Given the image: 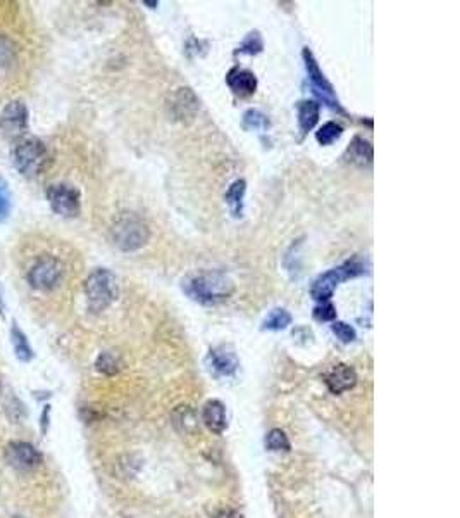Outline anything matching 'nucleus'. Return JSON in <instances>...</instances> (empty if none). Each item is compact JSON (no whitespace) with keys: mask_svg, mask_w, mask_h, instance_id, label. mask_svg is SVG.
<instances>
[{"mask_svg":"<svg viewBox=\"0 0 460 518\" xmlns=\"http://www.w3.org/2000/svg\"><path fill=\"white\" fill-rule=\"evenodd\" d=\"M183 290L200 305L216 306L235 294V282L223 271H204L183 282Z\"/></svg>","mask_w":460,"mask_h":518,"instance_id":"obj_1","label":"nucleus"},{"mask_svg":"<svg viewBox=\"0 0 460 518\" xmlns=\"http://www.w3.org/2000/svg\"><path fill=\"white\" fill-rule=\"evenodd\" d=\"M85 295L92 313H102L119 295V283L116 275L105 268H97L85 280Z\"/></svg>","mask_w":460,"mask_h":518,"instance_id":"obj_2","label":"nucleus"},{"mask_svg":"<svg viewBox=\"0 0 460 518\" xmlns=\"http://www.w3.org/2000/svg\"><path fill=\"white\" fill-rule=\"evenodd\" d=\"M365 273V264L357 258H352L345 263H341L340 266L331 268L326 273L319 275L317 278L312 282L310 287V295L319 302H329V299L333 298L334 290L340 286L341 282H346V280L357 278V276Z\"/></svg>","mask_w":460,"mask_h":518,"instance_id":"obj_3","label":"nucleus"},{"mask_svg":"<svg viewBox=\"0 0 460 518\" xmlns=\"http://www.w3.org/2000/svg\"><path fill=\"white\" fill-rule=\"evenodd\" d=\"M64 273L66 266L59 258L52 254H44L31 264L26 280H28L31 289L38 292H50L61 286Z\"/></svg>","mask_w":460,"mask_h":518,"instance_id":"obj_4","label":"nucleus"},{"mask_svg":"<svg viewBox=\"0 0 460 518\" xmlns=\"http://www.w3.org/2000/svg\"><path fill=\"white\" fill-rule=\"evenodd\" d=\"M112 240L121 251L135 252L149 244L150 228L136 216H123L112 227Z\"/></svg>","mask_w":460,"mask_h":518,"instance_id":"obj_5","label":"nucleus"},{"mask_svg":"<svg viewBox=\"0 0 460 518\" xmlns=\"http://www.w3.org/2000/svg\"><path fill=\"white\" fill-rule=\"evenodd\" d=\"M302 57H303V64H305V71H307V78H309V83L312 92L315 93L319 100L326 104L327 107L334 109L338 112H345L343 111L340 100H338L337 92H334V87L331 85V81L327 80L322 69L319 68V62L315 59V56L312 54V50L309 47L302 50Z\"/></svg>","mask_w":460,"mask_h":518,"instance_id":"obj_6","label":"nucleus"},{"mask_svg":"<svg viewBox=\"0 0 460 518\" xmlns=\"http://www.w3.org/2000/svg\"><path fill=\"white\" fill-rule=\"evenodd\" d=\"M47 159H49V154H47L45 146L37 139L21 140L13 151L16 170L25 177H35L40 173Z\"/></svg>","mask_w":460,"mask_h":518,"instance_id":"obj_7","label":"nucleus"},{"mask_svg":"<svg viewBox=\"0 0 460 518\" xmlns=\"http://www.w3.org/2000/svg\"><path fill=\"white\" fill-rule=\"evenodd\" d=\"M47 199H49L52 211L61 214V216L73 218L80 214L81 197L75 187L66 185V183L52 185L47 190Z\"/></svg>","mask_w":460,"mask_h":518,"instance_id":"obj_8","label":"nucleus"},{"mask_svg":"<svg viewBox=\"0 0 460 518\" xmlns=\"http://www.w3.org/2000/svg\"><path fill=\"white\" fill-rule=\"evenodd\" d=\"M0 128L11 139H18L25 135L28 128V109L21 100H13L4 107L0 114Z\"/></svg>","mask_w":460,"mask_h":518,"instance_id":"obj_9","label":"nucleus"},{"mask_svg":"<svg viewBox=\"0 0 460 518\" xmlns=\"http://www.w3.org/2000/svg\"><path fill=\"white\" fill-rule=\"evenodd\" d=\"M40 451L28 442L16 441L6 447V461L16 470H33L42 463Z\"/></svg>","mask_w":460,"mask_h":518,"instance_id":"obj_10","label":"nucleus"},{"mask_svg":"<svg viewBox=\"0 0 460 518\" xmlns=\"http://www.w3.org/2000/svg\"><path fill=\"white\" fill-rule=\"evenodd\" d=\"M198 109H200V99H198L197 93L192 88L181 87L171 97L169 112L178 122H192L195 116H197Z\"/></svg>","mask_w":460,"mask_h":518,"instance_id":"obj_11","label":"nucleus"},{"mask_svg":"<svg viewBox=\"0 0 460 518\" xmlns=\"http://www.w3.org/2000/svg\"><path fill=\"white\" fill-rule=\"evenodd\" d=\"M207 366L214 375L231 377L240 366V361H238L235 351L229 346H217V348L209 351Z\"/></svg>","mask_w":460,"mask_h":518,"instance_id":"obj_12","label":"nucleus"},{"mask_svg":"<svg viewBox=\"0 0 460 518\" xmlns=\"http://www.w3.org/2000/svg\"><path fill=\"white\" fill-rule=\"evenodd\" d=\"M226 83H228L229 90L238 97H250L257 92V87H259L257 76L253 75L250 69L243 68L229 69L228 75H226Z\"/></svg>","mask_w":460,"mask_h":518,"instance_id":"obj_13","label":"nucleus"},{"mask_svg":"<svg viewBox=\"0 0 460 518\" xmlns=\"http://www.w3.org/2000/svg\"><path fill=\"white\" fill-rule=\"evenodd\" d=\"M326 385L331 394H343L357 385V373L352 366L337 365L326 375Z\"/></svg>","mask_w":460,"mask_h":518,"instance_id":"obj_14","label":"nucleus"},{"mask_svg":"<svg viewBox=\"0 0 460 518\" xmlns=\"http://www.w3.org/2000/svg\"><path fill=\"white\" fill-rule=\"evenodd\" d=\"M343 159L345 163L349 165L358 166V168H365V166L373 165V159H374V149H373V143L369 140H365L364 137H353L352 142L349 143L346 147L345 154H343Z\"/></svg>","mask_w":460,"mask_h":518,"instance_id":"obj_15","label":"nucleus"},{"mask_svg":"<svg viewBox=\"0 0 460 518\" xmlns=\"http://www.w3.org/2000/svg\"><path fill=\"white\" fill-rule=\"evenodd\" d=\"M202 420L207 428L214 434H223L228 428V418H226V408L221 401H207L202 410Z\"/></svg>","mask_w":460,"mask_h":518,"instance_id":"obj_16","label":"nucleus"},{"mask_svg":"<svg viewBox=\"0 0 460 518\" xmlns=\"http://www.w3.org/2000/svg\"><path fill=\"white\" fill-rule=\"evenodd\" d=\"M245 194H247V182L243 178L235 180L228 187L224 194V202L229 208V213L233 218L243 216V204H245Z\"/></svg>","mask_w":460,"mask_h":518,"instance_id":"obj_17","label":"nucleus"},{"mask_svg":"<svg viewBox=\"0 0 460 518\" xmlns=\"http://www.w3.org/2000/svg\"><path fill=\"white\" fill-rule=\"evenodd\" d=\"M298 111V128L303 135L309 134L312 128L319 122V114H321V106L317 100H302L297 106Z\"/></svg>","mask_w":460,"mask_h":518,"instance_id":"obj_18","label":"nucleus"},{"mask_svg":"<svg viewBox=\"0 0 460 518\" xmlns=\"http://www.w3.org/2000/svg\"><path fill=\"white\" fill-rule=\"evenodd\" d=\"M241 126L248 131H267L271 128V122L259 109H247L241 116Z\"/></svg>","mask_w":460,"mask_h":518,"instance_id":"obj_19","label":"nucleus"},{"mask_svg":"<svg viewBox=\"0 0 460 518\" xmlns=\"http://www.w3.org/2000/svg\"><path fill=\"white\" fill-rule=\"evenodd\" d=\"M293 318H291L290 311L284 307H274L271 313L267 314L266 320L262 323V330H271V332H279V330L288 329L291 325Z\"/></svg>","mask_w":460,"mask_h":518,"instance_id":"obj_20","label":"nucleus"},{"mask_svg":"<svg viewBox=\"0 0 460 518\" xmlns=\"http://www.w3.org/2000/svg\"><path fill=\"white\" fill-rule=\"evenodd\" d=\"M11 336H13L14 353H16V356H18V360L25 361V363H26V361H30L31 358H33V351H31L28 339H26L25 334L21 332V329L14 325Z\"/></svg>","mask_w":460,"mask_h":518,"instance_id":"obj_21","label":"nucleus"},{"mask_svg":"<svg viewBox=\"0 0 460 518\" xmlns=\"http://www.w3.org/2000/svg\"><path fill=\"white\" fill-rule=\"evenodd\" d=\"M343 135V126L341 124L334 122H327L315 131V140H317L321 146H331L333 142H337Z\"/></svg>","mask_w":460,"mask_h":518,"instance_id":"obj_22","label":"nucleus"},{"mask_svg":"<svg viewBox=\"0 0 460 518\" xmlns=\"http://www.w3.org/2000/svg\"><path fill=\"white\" fill-rule=\"evenodd\" d=\"M262 50H264V40H262V37H260V33H259V31H250V33H248L247 37L243 38V42L238 45L235 54H236V56H238V54H248V56H257V54H260Z\"/></svg>","mask_w":460,"mask_h":518,"instance_id":"obj_23","label":"nucleus"},{"mask_svg":"<svg viewBox=\"0 0 460 518\" xmlns=\"http://www.w3.org/2000/svg\"><path fill=\"white\" fill-rule=\"evenodd\" d=\"M266 447L269 451H290L291 444L282 428H272L266 437Z\"/></svg>","mask_w":460,"mask_h":518,"instance_id":"obj_24","label":"nucleus"},{"mask_svg":"<svg viewBox=\"0 0 460 518\" xmlns=\"http://www.w3.org/2000/svg\"><path fill=\"white\" fill-rule=\"evenodd\" d=\"M97 372L104 373V375H116L121 370V363L118 356L112 353H102L95 361Z\"/></svg>","mask_w":460,"mask_h":518,"instance_id":"obj_25","label":"nucleus"},{"mask_svg":"<svg viewBox=\"0 0 460 518\" xmlns=\"http://www.w3.org/2000/svg\"><path fill=\"white\" fill-rule=\"evenodd\" d=\"M331 332L337 336V339H340L343 344H350V342H353L357 339L356 329L345 322L334 320L333 325H331Z\"/></svg>","mask_w":460,"mask_h":518,"instance_id":"obj_26","label":"nucleus"},{"mask_svg":"<svg viewBox=\"0 0 460 518\" xmlns=\"http://www.w3.org/2000/svg\"><path fill=\"white\" fill-rule=\"evenodd\" d=\"M312 317L317 322H334L337 320V307L331 302H321V305L314 307Z\"/></svg>","mask_w":460,"mask_h":518,"instance_id":"obj_27","label":"nucleus"},{"mask_svg":"<svg viewBox=\"0 0 460 518\" xmlns=\"http://www.w3.org/2000/svg\"><path fill=\"white\" fill-rule=\"evenodd\" d=\"M14 61V44L6 37H0V68H7Z\"/></svg>","mask_w":460,"mask_h":518,"instance_id":"obj_28","label":"nucleus"},{"mask_svg":"<svg viewBox=\"0 0 460 518\" xmlns=\"http://www.w3.org/2000/svg\"><path fill=\"white\" fill-rule=\"evenodd\" d=\"M11 211V192L7 182L0 177V221L6 220Z\"/></svg>","mask_w":460,"mask_h":518,"instance_id":"obj_29","label":"nucleus"},{"mask_svg":"<svg viewBox=\"0 0 460 518\" xmlns=\"http://www.w3.org/2000/svg\"><path fill=\"white\" fill-rule=\"evenodd\" d=\"M214 518H243V515L235 512V510H224V512H219Z\"/></svg>","mask_w":460,"mask_h":518,"instance_id":"obj_30","label":"nucleus"},{"mask_svg":"<svg viewBox=\"0 0 460 518\" xmlns=\"http://www.w3.org/2000/svg\"><path fill=\"white\" fill-rule=\"evenodd\" d=\"M6 311V305H4V299H2V289H0V314H4Z\"/></svg>","mask_w":460,"mask_h":518,"instance_id":"obj_31","label":"nucleus"},{"mask_svg":"<svg viewBox=\"0 0 460 518\" xmlns=\"http://www.w3.org/2000/svg\"><path fill=\"white\" fill-rule=\"evenodd\" d=\"M145 6H150V9H155V7L159 6V2H143Z\"/></svg>","mask_w":460,"mask_h":518,"instance_id":"obj_32","label":"nucleus"}]
</instances>
